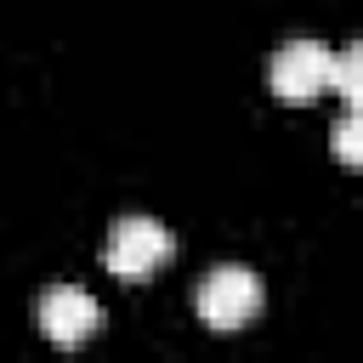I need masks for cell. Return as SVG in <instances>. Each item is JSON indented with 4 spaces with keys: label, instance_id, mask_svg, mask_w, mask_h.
I'll return each instance as SVG.
<instances>
[{
    "label": "cell",
    "instance_id": "obj_1",
    "mask_svg": "<svg viewBox=\"0 0 363 363\" xmlns=\"http://www.w3.org/2000/svg\"><path fill=\"white\" fill-rule=\"evenodd\" d=\"M170 255H176V238H170L153 216H125V221H113V233H108V244H102V267H108L113 278H125V284L153 278Z\"/></svg>",
    "mask_w": 363,
    "mask_h": 363
},
{
    "label": "cell",
    "instance_id": "obj_2",
    "mask_svg": "<svg viewBox=\"0 0 363 363\" xmlns=\"http://www.w3.org/2000/svg\"><path fill=\"white\" fill-rule=\"evenodd\" d=\"M199 318H204V329H216V335H233V329H244L255 312H261V284H255V272L250 267H216L204 284H199Z\"/></svg>",
    "mask_w": 363,
    "mask_h": 363
},
{
    "label": "cell",
    "instance_id": "obj_3",
    "mask_svg": "<svg viewBox=\"0 0 363 363\" xmlns=\"http://www.w3.org/2000/svg\"><path fill=\"white\" fill-rule=\"evenodd\" d=\"M329 68H335V51L318 45V40H289L272 62H267V85L278 102H318L329 91Z\"/></svg>",
    "mask_w": 363,
    "mask_h": 363
},
{
    "label": "cell",
    "instance_id": "obj_4",
    "mask_svg": "<svg viewBox=\"0 0 363 363\" xmlns=\"http://www.w3.org/2000/svg\"><path fill=\"white\" fill-rule=\"evenodd\" d=\"M40 329H45L51 346H79V340H91V335L102 329V306H96L85 289L57 284V289L40 295Z\"/></svg>",
    "mask_w": 363,
    "mask_h": 363
},
{
    "label": "cell",
    "instance_id": "obj_5",
    "mask_svg": "<svg viewBox=\"0 0 363 363\" xmlns=\"http://www.w3.org/2000/svg\"><path fill=\"white\" fill-rule=\"evenodd\" d=\"M329 91H335L346 108L363 102V45H346V51L335 57V68H329Z\"/></svg>",
    "mask_w": 363,
    "mask_h": 363
},
{
    "label": "cell",
    "instance_id": "obj_6",
    "mask_svg": "<svg viewBox=\"0 0 363 363\" xmlns=\"http://www.w3.org/2000/svg\"><path fill=\"white\" fill-rule=\"evenodd\" d=\"M357 136H363L357 108H346V113L335 119V159H340V164H357V159H363V142H357Z\"/></svg>",
    "mask_w": 363,
    "mask_h": 363
}]
</instances>
